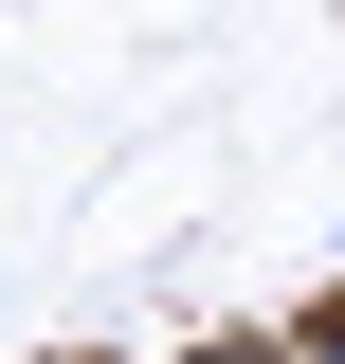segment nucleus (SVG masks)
I'll list each match as a JSON object with an SVG mask.
<instances>
[{"label":"nucleus","mask_w":345,"mask_h":364,"mask_svg":"<svg viewBox=\"0 0 345 364\" xmlns=\"http://www.w3.org/2000/svg\"><path fill=\"white\" fill-rule=\"evenodd\" d=\"M327 273H345V219H327Z\"/></svg>","instance_id":"nucleus-3"},{"label":"nucleus","mask_w":345,"mask_h":364,"mask_svg":"<svg viewBox=\"0 0 345 364\" xmlns=\"http://www.w3.org/2000/svg\"><path fill=\"white\" fill-rule=\"evenodd\" d=\"M182 364H291V328H200Z\"/></svg>","instance_id":"nucleus-1"},{"label":"nucleus","mask_w":345,"mask_h":364,"mask_svg":"<svg viewBox=\"0 0 345 364\" xmlns=\"http://www.w3.org/2000/svg\"><path fill=\"white\" fill-rule=\"evenodd\" d=\"M291 364H345V310H309V328H291Z\"/></svg>","instance_id":"nucleus-2"}]
</instances>
